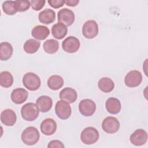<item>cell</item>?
Wrapping results in <instances>:
<instances>
[{"label":"cell","instance_id":"cell-7","mask_svg":"<svg viewBox=\"0 0 148 148\" xmlns=\"http://www.w3.org/2000/svg\"><path fill=\"white\" fill-rule=\"evenodd\" d=\"M102 128V130L108 134H114L119 130L120 123L117 118L109 116L103 120Z\"/></svg>","mask_w":148,"mask_h":148},{"label":"cell","instance_id":"cell-32","mask_svg":"<svg viewBox=\"0 0 148 148\" xmlns=\"http://www.w3.org/2000/svg\"><path fill=\"white\" fill-rule=\"evenodd\" d=\"M65 146L63 143L58 140H53L50 141L47 146V147H62L64 148Z\"/></svg>","mask_w":148,"mask_h":148},{"label":"cell","instance_id":"cell-23","mask_svg":"<svg viewBox=\"0 0 148 148\" xmlns=\"http://www.w3.org/2000/svg\"><path fill=\"white\" fill-rule=\"evenodd\" d=\"M98 86L100 90L103 92H111L114 87V83L113 80L107 77H103L99 79L98 83Z\"/></svg>","mask_w":148,"mask_h":148},{"label":"cell","instance_id":"cell-26","mask_svg":"<svg viewBox=\"0 0 148 148\" xmlns=\"http://www.w3.org/2000/svg\"><path fill=\"white\" fill-rule=\"evenodd\" d=\"M43 47L46 53L48 54H54L58 50L59 43L55 39H50L44 42Z\"/></svg>","mask_w":148,"mask_h":148},{"label":"cell","instance_id":"cell-6","mask_svg":"<svg viewBox=\"0 0 148 148\" xmlns=\"http://www.w3.org/2000/svg\"><path fill=\"white\" fill-rule=\"evenodd\" d=\"M82 34L87 39H92L98 34V26L97 22L90 20L87 21L83 25Z\"/></svg>","mask_w":148,"mask_h":148},{"label":"cell","instance_id":"cell-25","mask_svg":"<svg viewBox=\"0 0 148 148\" xmlns=\"http://www.w3.org/2000/svg\"><path fill=\"white\" fill-rule=\"evenodd\" d=\"M40 45V42L34 39L27 40L24 45V50L28 54H34L39 49Z\"/></svg>","mask_w":148,"mask_h":148},{"label":"cell","instance_id":"cell-8","mask_svg":"<svg viewBox=\"0 0 148 148\" xmlns=\"http://www.w3.org/2000/svg\"><path fill=\"white\" fill-rule=\"evenodd\" d=\"M75 14L72 10L67 8L60 9L57 13L58 23H61L66 26H71L75 21Z\"/></svg>","mask_w":148,"mask_h":148},{"label":"cell","instance_id":"cell-4","mask_svg":"<svg viewBox=\"0 0 148 148\" xmlns=\"http://www.w3.org/2000/svg\"><path fill=\"white\" fill-rule=\"evenodd\" d=\"M23 83L25 88L30 91L38 90L41 84L40 79L34 73L28 72L23 77Z\"/></svg>","mask_w":148,"mask_h":148},{"label":"cell","instance_id":"cell-5","mask_svg":"<svg viewBox=\"0 0 148 148\" xmlns=\"http://www.w3.org/2000/svg\"><path fill=\"white\" fill-rule=\"evenodd\" d=\"M55 112L57 116L62 120L68 119L71 114V108L69 103L63 101H58L55 106Z\"/></svg>","mask_w":148,"mask_h":148},{"label":"cell","instance_id":"cell-18","mask_svg":"<svg viewBox=\"0 0 148 148\" xmlns=\"http://www.w3.org/2000/svg\"><path fill=\"white\" fill-rule=\"evenodd\" d=\"M39 21L45 24H49L54 21L56 19L55 12L50 9H46L38 14Z\"/></svg>","mask_w":148,"mask_h":148},{"label":"cell","instance_id":"cell-29","mask_svg":"<svg viewBox=\"0 0 148 148\" xmlns=\"http://www.w3.org/2000/svg\"><path fill=\"white\" fill-rule=\"evenodd\" d=\"M16 6L17 12H22L27 11L29 9L31 3L29 1H22V0H17L15 1Z\"/></svg>","mask_w":148,"mask_h":148},{"label":"cell","instance_id":"cell-20","mask_svg":"<svg viewBox=\"0 0 148 148\" xmlns=\"http://www.w3.org/2000/svg\"><path fill=\"white\" fill-rule=\"evenodd\" d=\"M50 34V30L48 27L44 25H36L31 31L32 36L38 40L45 39Z\"/></svg>","mask_w":148,"mask_h":148},{"label":"cell","instance_id":"cell-21","mask_svg":"<svg viewBox=\"0 0 148 148\" xmlns=\"http://www.w3.org/2000/svg\"><path fill=\"white\" fill-rule=\"evenodd\" d=\"M51 31L54 38L57 39H61L66 35L68 29L66 26L64 24L61 23H58L52 26Z\"/></svg>","mask_w":148,"mask_h":148},{"label":"cell","instance_id":"cell-13","mask_svg":"<svg viewBox=\"0 0 148 148\" xmlns=\"http://www.w3.org/2000/svg\"><path fill=\"white\" fill-rule=\"evenodd\" d=\"M40 131L45 135H51L54 134L57 130V123L51 118L45 119L40 124Z\"/></svg>","mask_w":148,"mask_h":148},{"label":"cell","instance_id":"cell-14","mask_svg":"<svg viewBox=\"0 0 148 148\" xmlns=\"http://www.w3.org/2000/svg\"><path fill=\"white\" fill-rule=\"evenodd\" d=\"M17 116L15 112L10 109L3 110L1 114V120L6 126H13L16 122Z\"/></svg>","mask_w":148,"mask_h":148},{"label":"cell","instance_id":"cell-10","mask_svg":"<svg viewBox=\"0 0 148 148\" xmlns=\"http://www.w3.org/2000/svg\"><path fill=\"white\" fill-rule=\"evenodd\" d=\"M142 81L141 73L136 70L130 71L125 76L124 83L128 87H135L138 86Z\"/></svg>","mask_w":148,"mask_h":148},{"label":"cell","instance_id":"cell-28","mask_svg":"<svg viewBox=\"0 0 148 148\" xmlns=\"http://www.w3.org/2000/svg\"><path fill=\"white\" fill-rule=\"evenodd\" d=\"M2 7L3 12L8 15H14L17 12L15 1H6L3 2Z\"/></svg>","mask_w":148,"mask_h":148},{"label":"cell","instance_id":"cell-3","mask_svg":"<svg viewBox=\"0 0 148 148\" xmlns=\"http://www.w3.org/2000/svg\"><path fill=\"white\" fill-rule=\"evenodd\" d=\"M99 137L98 130L92 127H88L84 128L81 132V141L86 145H92L98 140Z\"/></svg>","mask_w":148,"mask_h":148},{"label":"cell","instance_id":"cell-30","mask_svg":"<svg viewBox=\"0 0 148 148\" xmlns=\"http://www.w3.org/2000/svg\"><path fill=\"white\" fill-rule=\"evenodd\" d=\"M46 3L45 0H32L30 1V3L32 9L34 10H39L42 9Z\"/></svg>","mask_w":148,"mask_h":148},{"label":"cell","instance_id":"cell-19","mask_svg":"<svg viewBox=\"0 0 148 148\" xmlns=\"http://www.w3.org/2000/svg\"><path fill=\"white\" fill-rule=\"evenodd\" d=\"M105 107L106 110L111 114H116L120 112L121 103L116 98L111 97L108 98L105 102Z\"/></svg>","mask_w":148,"mask_h":148},{"label":"cell","instance_id":"cell-22","mask_svg":"<svg viewBox=\"0 0 148 148\" xmlns=\"http://www.w3.org/2000/svg\"><path fill=\"white\" fill-rule=\"evenodd\" d=\"M13 49L9 42H2L0 44V59L1 61H6L12 56Z\"/></svg>","mask_w":148,"mask_h":148},{"label":"cell","instance_id":"cell-12","mask_svg":"<svg viewBox=\"0 0 148 148\" xmlns=\"http://www.w3.org/2000/svg\"><path fill=\"white\" fill-rule=\"evenodd\" d=\"M130 140L135 146H142L147 142V133L143 129H137L131 135Z\"/></svg>","mask_w":148,"mask_h":148},{"label":"cell","instance_id":"cell-17","mask_svg":"<svg viewBox=\"0 0 148 148\" xmlns=\"http://www.w3.org/2000/svg\"><path fill=\"white\" fill-rule=\"evenodd\" d=\"M36 104L39 111L43 113L49 112L53 105V101L50 97L46 95L39 97L36 101Z\"/></svg>","mask_w":148,"mask_h":148},{"label":"cell","instance_id":"cell-31","mask_svg":"<svg viewBox=\"0 0 148 148\" xmlns=\"http://www.w3.org/2000/svg\"><path fill=\"white\" fill-rule=\"evenodd\" d=\"M48 3L49 4V5L50 6H51L52 8H54V9H58L60 7H62L65 2V1H63V0H49L48 1Z\"/></svg>","mask_w":148,"mask_h":148},{"label":"cell","instance_id":"cell-1","mask_svg":"<svg viewBox=\"0 0 148 148\" xmlns=\"http://www.w3.org/2000/svg\"><path fill=\"white\" fill-rule=\"evenodd\" d=\"M40 138V134L37 130L34 127H28L23 131L21 139L23 143L25 145L31 146L36 144Z\"/></svg>","mask_w":148,"mask_h":148},{"label":"cell","instance_id":"cell-15","mask_svg":"<svg viewBox=\"0 0 148 148\" xmlns=\"http://www.w3.org/2000/svg\"><path fill=\"white\" fill-rule=\"evenodd\" d=\"M28 96V91L23 88L13 90L11 93V99L16 104H21L24 102Z\"/></svg>","mask_w":148,"mask_h":148},{"label":"cell","instance_id":"cell-11","mask_svg":"<svg viewBox=\"0 0 148 148\" xmlns=\"http://www.w3.org/2000/svg\"><path fill=\"white\" fill-rule=\"evenodd\" d=\"M79 40L73 36L67 37L62 43V49L67 53H73L76 52L80 48Z\"/></svg>","mask_w":148,"mask_h":148},{"label":"cell","instance_id":"cell-16","mask_svg":"<svg viewBox=\"0 0 148 148\" xmlns=\"http://www.w3.org/2000/svg\"><path fill=\"white\" fill-rule=\"evenodd\" d=\"M59 97L63 101L69 103H73L76 101L77 94L75 90L71 87H66L63 88L59 94Z\"/></svg>","mask_w":148,"mask_h":148},{"label":"cell","instance_id":"cell-9","mask_svg":"<svg viewBox=\"0 0 148 148\" xmlns=\"http://www.w3.org/2000/svg\"><path fill=\"white\" fill-rule=\"evenodd\" d=\"M80 113L86 117L91 116L96 109L95 103L90 99H82L79 105Z\"/></svg>","mask_w":148,"mask_h":148},{"label":"cell","instance_id":"cell-24","mask_svg":"<svg viewBox=\"0 0 148 148\" xmlns=\"http://www.w3.org/2000/svg\"><path fill=\"white\" fill-rule=\"evenodd\" d=\"M63 85L64 79L59 75H52L47 80V86L53 90H57L61 88Z\"/></svg>","mask_w":148,"mask_h":148},{"label":"cell","instance_id":"cell-27","mask_svg":"<svg viewBox=\"0 0 148 148\" xmlns=\"http://www.w3.org/2000/svg\"><path fill=\"white\" fill-rule=\"evenodd\" d=\"M13 83V77L10 72L3 71L0 73V84L5 88L10 87Z\"/></svg>","mask_w":148,"mask_h":148},{"label":"cell","instance_id":"cell-33","mask_svg":"<svg viewBox=\"0 0 148 148\" xmlns=\"http://www.w3.org/2000/svg\"><path fill=\"white\" fill-rule=\"evenodd\" d=\"M79 3V1L78 0H67V1H65V3H66L67 6H71V7L76 6Z\"/></svg>","mask_w":148,"mask_h":148},{"label":"cell","instance_id":"cell-2","mask_svg":"<svg viewBox=\"0 0 148 148\" xmlns=\"http://www.w3.org/2000/svg\"><path fill=\"white\" fill-rule=\"evenodd\" d=\"M39 109L36 104L27 103L24 105L21 109L22 117L26 121H32L35 120L39 116Z\"/></svg>","mask_w":148,"mask_h":148}]
</instances>
